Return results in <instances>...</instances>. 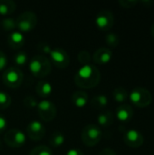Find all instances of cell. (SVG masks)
<instances>
[{
	"instance_id": "6da1fadb",
	"label": "cell",
	"mask_w": 154,
	"mask_h": 155,
	"mask_svg": "<svg viewBox=\"0 0 154 155\" xmlns=\"http://www.w3.org/2000/svg\"><path fill=\"white\" fill-rule=\"evenodd\" d=\"M74 84L83 89H92L96 87L101 81L100 70L93 64L82 65L74 74Z\"/></svg>"
},
{
	"instance_id": "7a4b0ae2",
	"label": "cell",
	"mask_w": 154,
	"mask_h": 155,
	"mask_svg": "<svg viewBox=\"0 0 154 155\" xmlns=\"http://www.w3.org/2000/svg\"><path fill=\"white\" fill-rule=\"evenodd\" d=\"M28 68L34 76L41 79L50 74L52 71V64L46 56L43 54H37L30 59L28 63Z\"/></svg>"
},
{
	"instance_id": "3957f363",
	"label": "cell",
	"mask_w": 154,
	"mask_h": 155,
	"mask_svg": "<svg viewBox=\"0 0 154 155\" xmlns=\"http://www.w3.org/2000/svg\"><path fill=\"white\" fill-rule=\"evenodd\" d=\"M103 138V132L101 128L93 124L85 125L81 132V139L84 145L93 147L97 145Z\"/></svg>"
},
{
	"instance_id": "277c9868",
	"label": "cell",
	"mask_w": 154,
	"mask_h": 155,
	"mask_svg": "<svg viewBox=\"0 0 154 155\" xmlns=\"http://www.w3.org/2000/svg\"><path fill=\"white\" fill-rule=\"evenodd\" d=\"M129 99L136 107L144 108L152 104V94L148 89L137 86L134 87L129 94Z\"/></svg>"
},
{
	"instance_id": "5b68a950",
	"label": "cell",
	"mask_w": 154,
	"mask_h": 155,
	"mask_svg": "<svg viewBox=\"0 0 154 155\" xmlns=\"http://www.w3.org/2000/svg\"><path fill=\"white\" fill-rule=\"evenodd\" d=\"M16 29L21 33H28L34 30L37 25V16L32 11L21 13L15 19Z\"/></svg>"
},
{
	"instance_id": "8992f818",
	"label": "cell",
	"mask_w": 154,
	"mask_h": 155,
	"mask_svg": "<svg viewBox=\"0 0 154 155\" xmlns=\"http://www.w3.org/2000/svg\"><path fill=\"white\" fill-rule=\"evenodd\" d=\"M23 79H24L23 72L15 66H10L6 68L2 75L3 83L5 84V85H6L11 89L18 88L23 83Z\"/></svg>"
},
{
	"instance_id": "52a82bcc",
	"label": "cell",
	"mask_w": 154,
	"mask_h": 155,
	"mask_svg": "<svg viewBox=\"0 0 154 155\" xmlns=\"http://www.w3.org/2000/svg\"><path fill=\"white\" fill-rule=\"evenodd\" d=\"M36 112L39 117L44 122L47 123L53 121L57 114V110L54 104L46 99L38 102V104L36 106Z\"/></svg>"
},
{
	"instance_id": "ba28073f",
	"label": "cell",
	"mask_w": 154,
	"mask_h": 155,
	"mask_svg": "<svg viewBox=\"0 0 154 155\" xmlns=\"http://www.w3.org/2000/svg\"><path fill=\"white\" fill-rule=\"evenodd\" d=\"M5 143L11 148H20L26 143V135L19 129L7 130L4 136Z\"/></svg>"
},
{
	"instance_id": "9c48e42d",
	"label": "cell",
	"mask_w": 154,
	"mask_h": 155,
	"mask_svg": "<svg viewBox=\"0 0 154 155\" xmlns=\"http://www.w3.org/2000/svg\"><path fill=\"white\" fill-rule=\"evenodd\" d=\"M49 57L51 64L60 69L68 67L70 64V56L63 48H53L49 54Z\"/></svg>"
},
{
	"instance_id": "30bf717a",
	"label": "cell",
	"mask_w": 154,
	"mask_h": 155,
	"mask_svg": "<svg viewBox=\"0 0 154 155\" xmlns=\"http://www.w3.org/2000/svg\"><path fill=\"white\" fill-rule=\"evenodd\" d=\"M95 25L101 31H108L114 25V16L110 10H101L95 16Z\"/></svg>"
},
{
	"instance_id": "8fae6325",
	"label": "cell",
	"mask_w": 154,
	"mask_h": 155,
	"mask_svg": "<svg viewBox=\"0 0 154 155\" xmlns=\"http://www.w3.org/2000/svg\"><path fill=\"white\" fill-rule=\"evenodd\" d=\"M123 141L129 147L139 148L144 143V136L138 130L129 129L123 134Z\"/></svg>"
},
{
	"instance_id": "7c38bea8",
	"label": "cell",
	"mask_w": 154,
	"mask_h": 155,
	"mask_svg": "<svg viewBox=\"0 0 154 155\" xmlns=\"http://www.w3.org/2000/svg\"><path fill=\"white\" fill-rule=\"evenodd\" d=\"M26 134L32 141H41L45 135V127L41 122L34 120L27 124Z\"/></svg>"
},
{
	"instance_id": "4fadbf2b",
	"label": "cell",
	"mask_w": 154,
	"mask_h": 155,
	"mask_svg": "<svg viewBox=\"0 0 154 155\" xmlns=\"http://www.w3.org/2000/svg\"><path fill=\"white\" fill-rule=\"evenodd\" d=\"M113 58V52L108 47H100L93 54L92 60L95 64L104 65L110 63Z\"/></svg>"
},
{
	"instance_id": "5bb4252c",
	"label": "cell",
	"mask_w": 154,
	"mask_h": 155,
	"mask_svg": "<svg viewBox=\"0 0 154 155\" xmlns=\"http://www.w3.org/2000/svg\"><path fill=\"white\" fill-rule=\"evenodd\" d=\"M7 45L13 50H19L25 45V36L23 33L15 30L7 36Z\"/></svg>"
},
{
	"instance_id": "9a60e30c",
	"label": "cell",
	"mask_w": 154,
	"mask_h": 155,
	"mask_svg": "<svg viewBox=\"0 0 154 155\" xmlns=\"http://www.w3.org/2000/svg\"><path fill=\"white\" fill-rule=\"evenodd\" d=\"M133 116V109L130 104H123L116 109V117L122 123H127Z\"/></svg>"
},
{
	"instance_id": "2e32d148",
	"label": "cell",
	"mask_w": 154,
	"mask_h": 155,
	"mask_svg": "<svg viewBox=\"0 0 154 155\" xmlns=\"http://www.w3.org/2000/svg\"><path fill=\"white\" fill-rule=\"evenodd\" d=\"M35 93L41 98H47L53 93V85L46 80H40L35 86Z\"/></svg>"
},
{
	"instance_id": "e0dca14e",
	"label": "cell",
	"mask_w": 154,
	"mask_h": 155,
	"mask_svg": "<svg viewBox=\"0 0 154 155\" xmlns=\"http://www.w3.org/2000/svg\"><path fill=\"white\" fill-rule=\"evenodd\" d=\"M72 103L73 104L79 109H82L86 106L89 101V96L87 93L84 91H76L72 94Z\"/></svg>"
},
{
	"instance_id": "ac0fdd59",
	"label": "cell",
	"mask_w": 154,
	"mask_h": 155,
	"mask_svg": "<svg viewBox=\"0 0 154 155\" xmlns=\"http://www.w3.org/2000/svg\"><path fill=\"white\" fill-rule=\"evenodd\" d=\"M114 121V117L112 112L108 111V110H104L103 112H101L98 116H97V123L99 124V125L103 126V127H109L113 124Z\"/></svg>"
},
{
	"instance_id": "d6986e66",
	"label": "cell",
	"mask_w": 154,
	"mask_h": 155,
	"mask_svg": "<svg viewBox=\"0 0 154 155\" xmlns=\"http://www.w3.org/2000/svg\"><path fill=\"white\" fill-rule=\"evenodd\" d=\"M16 9V4L13 0H0V15H9Z\"/></svg>"
},
{
	"instance_id": "ffe728a7",
	"label": "cell",
	"mask_w": 154,
	"mask_h": 155,
	"mask_svg": "<svg viewBox=\"0 0 154 155\" xmlns=\"http://www.w3.org/2000/svg\"><path fill=\"white\" fill-rule=\"evenodd\" d=\"M64 143L65 137L64 134L60 131H54L49 138V144L54 148L61 147L64 144Z\"/></svg>"
},
{
	"instance_id": "44dd1931",
	"label": "cell",
	"mask_w": 154,
	"mask_h": 155,
	"mask_svg": "<svg viewBox=\"0 0 154 155\" xmlns=\"http://www.w3.org/2000/svg\"><path fill=\"white\" fill-rule=\"evenodd\" d=\"M113 97L115 102L123 104L129 98V94H128V91L124 87L119 86V87H116L113 91Z\"/></svg>"
},
{
	"instance_id": "7402d4cb",
	"label": "cell",
	"mask_w": 154,
	"mask_h": 155,
	"mask_svg": "<svg viewBox=\"0 0 154 155\" xmlns=\"http://www.w3.org/2000/svg\"><path fill=\"white\" fill-rule=\"evenodd\" d=\"M108 104H109L108 97L106 95H104V94L95 95L92 99V102H91L92 106L94 107V108H96V109H99V110H103L105 107H107Z\"/></svg>"
},
{
	"instance_id": "603a6c76",
	"label": "cell",
	"mask_w": 154,
	"mask_h": 155,
	"mask_svg": "<svg viewBox=\"0 0 154 155\" xmlns=\"http://www.w3.org/2000/svg\"><path fill=\"white\" fill-rule=\"evenodd\" d=\"M14 64H15V67H21L26 64L28 61V56L27 54L25 51H18L14 55Z\"/></svg>"
},
{
	"instance_id": "cb8c5ba5",
	"label": "cell",
	"mask_w": 154,
	"mask_h": 155,
	"mask_svg": "<svg viewBox=\"0 0 154 155\" xmlns=\"http://www.w3.org/2000/svg\"><path fill=\"white\" fill-rule=\"evenodd\" d=\"M1 27L3 28L4 31L6 32H14L15 29H16V23H15V19L12 18V17H6L4 18L1 21L0 24Z\"/></svg>"
},
{
	"instance_id": "d4e9b609",
	"label": "cell",
	"mask_w": 154,
	"mask_h": 155,
	"mask_svg": "<svg viewBox=\"0 0 154 155\" xmlns=\"http://www.w3.org/2000/svg\"><path fill=\"white\" fill-rule=\"evenodd\" d=\"M105 42H106L107 45L112 47V48L117 47L119 43H120L119 35L115 33H113V32L108 33L105 36Z\"/></svg>"
},
{
	"instance_id": "484cf974",
	"label": "cell",
	"mask_w": 154,
	"mask_h": 155,
	"mask_svg": "<svg viewBox=\"0 0 154 155\" xmlns=\"http://www.w3.org/2000/svg\"><path fill=\"white\" fill-rule=\"evenodd\" d=\"M29 155H53L52 150L45 145H39L34 147L31 152Z\"/></svg>"
},
{
	"instance_id": "4316f807",
	"label": "cell",
	"mask_w": 154,
	"mask_h": 155,
	"mask_svg": "<svg viewBox=\"0 0 154 155\" xmlns=\"http://www.w3.org/2000/svg\"><path fill=\"white\" fill-rule=\"evenodd\" d=\"M12 103V99L5 92L0 91V110L7 109Z\"/></svg>"
},
{
	"instance_id": "83f0119b",
	"label": "cell",
	"mask_w": 154,
	"mask_h": 155,
	"mask_svg": "<svg viewBox=\"0 0 154 155\" xmlns=\"http://www.w3.org/2000/svg\"><path fill=\"white\" fill-rule=\"evenodd\" d=\"M77 59H78V62L80 64H82L83 65H86V64H89L91 60H92V57H91V54L88 51L86 50H82L78 53L77 54Z\"/></svg>"
},
{
	"instance_id": "f1b7e54d",
	"label": "cell",
	"mask_w": 154,
	"mask_h": 155,
	"mask_svg": "<svg viewBox=\"0 0 154 155\" xmlns=\"http://www.w3.org/2000/svg\"><path fill=\"white\" fill-rule=\"evenodd\" d=\"M23 104L26 107V108H29V109H32V108H36L37 104H38V102L37 100L32 96V95H27L24 98L23 100Z\"/></svg>"
},
{
	"instance_id": "f546056e",
	"label": "cell",
	"mask_w": 154,
	"mask_h": 155,
	"mask_svg": "<svg viewBox=\"0 0 154 155\" xmlns=\"http://www.w3.org/2000/svg\"><path fill=\"white\" fill-rule=\"evenodd\" d=\"M52 49L53 48L51 47V45L49 44H47L46 42H40V43L37 44V50L40 53L44 54L49 55V54L51 53Z\"/></svg>"
},
{
	"instance_id": "4dcf8cb0",
	"label": "cell",
	"mask_w": 154,
	"mask_h": 155,
	"mask_svg": "<svg viewBox=\"0 0 154 155\" xmlns=\"http://www.w3.org/2000/svg\"><path fill=\"white\" fill-rule=\"evenodd\" d=\"M118 3L123 8H132L135 6L139 3V1L138 0H120Z\"/></svg>"
},
{
	"instance_id": "1f68e13d",
	"label": "cell",
	"mask_w": 154,
	"mask_h": 155,
	"mask_svg": "<svg viewBox=\"0 0 154 155\" xmlns=\"http://www.w3.org/2000/svg\"><path fill=\"white\" fill-rule=\"evenodd\" d=\"M7 63H8V60H7L6 55L5 54L3 51L0 50V71H3L6 67Z\"/></svg>"
},
{
	"instance_id": "d6a6232c",
	"label": "cell",
	"mask_w": 154,
	"mask_h": 155,
	"mask_svg": "<svg viewBox=\"0 0 154 155\" xmlns=\"http://www.w3.org/2000/svg\"><path fill=\"white\" fill-rule=\"evenodd\" d=\"M7 129V120L6 118L0 114V134H3Z\"/></svg>"
},
{
	"instance_id": "836d02e7",
	"label": "cell",
	"mask_w": 154,
	"mask_h": 155,
	"mask_svg": "<svg viewBox=\"0 0 154 155\" xmlns=\"http://www.w3.org/2000/svg\"><path fill=\"white\" fill-rule=\"evenodd\" d=\"M65 155H84L83 151L78 149V148H73L67 151V153H65Z\"/></svg>"
},
{
	"instance_id": "e575fe53",
	"label": "cell",
	"mask_w": 154,
	"mask_h": 155,
	"mask_svg": "<svg viewBox=\"0 0 154 155\" xmlns=\"http://www.w3.org/2000/svg\"><path fill=\"white\" fill-rule=\"evenodd\" d=\"M99 155H117V153H115L114 150H113L111 148H105L100 152Z\"/></svg>"
},
{
	"instance_id": "d590c367",
	"label": "cell",
	"mask_w": 154,
	"mask_h": 155,
	"mask_svg": "<svg viewBox=\"0 0 154 155\" xmlns=\"http://www.w3.org/2000/svg\"><path fill=\"white\" fill-rule=\"evenodd\" d=\"M142 4L144 5H146L147 7H151L154 4V2L152 1V0H150V1L149 0H146V1H142Z\"/></svg>"
},
{
	"instance_id": "8d00e7d4",
	"label": "cell",
	"mask_w": 154,
	"mask_h": 155,
	"mask_svg": "<svg viewBox=\"0 0 154 155\" xmlns=\"http://www.w3.org/2000/svg\"><path fill=\"white\" fill-rule=\"evenodd\" d=\"M151 35L154 38V23L152 25V27H151Z\"/></svg>"
},
{
	"instance_id": "74e56055",
	"label": "cell",
	"mask_w": 154,
	"mask_h": 155,
	"mask_svg": "<svg viewBox=\"0 0 154 155\" xmlns=\"http://www.w3.org/2000/svg\"><path fill=\"white\" fill-rule=\"evenodd\" d=\"M2 150V142H1V140H0V151Z\"/></svg>"
}]
</instances>
